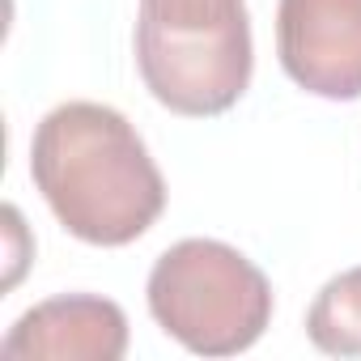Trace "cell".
I'll return each instance as SVG.
<instances>
[{
    "instance_id": "8992f818",
    "label": "cell",
    "mask_w": 361,
    "mask_h": 361,
    "mask_svg": "<svg viewBox=\"0 0 361 361\" xmlns=\"http://www.w3.org/2000/svg\"><path fill=\"white\" fill-rule=\"evenodd\" d=\"M306 336L319 353L361 357V268H348L319 289L306 314Z\"/></svg>"
},
{
    "instance_id": "5b68a950",
    "label": "cell",
    "mask_w": 361,
    "mask_h": 361,
    "mask_svg": "<svg viewBox=\"0 0 361 361\" xmlns=\"http://www.w3.org/2000/svg\"><path fill=\"white\" fill-rule=\"evenodd\" d=\"M0 353L56 361H119L128 353V319L111 298L64 293L26 310L0 340Z\"/></svg>"
},
{
    "instance_id": "7a4b0ae2",
    "label": "cell",
    "mask_w": 361,
    "mask_h": 361,
    "mask_svg": "<svg viewBox=\"0 0 361 361\" xmlns=\"http://www.w3.org/2000/svg\"><path fill=\"white\" fill-rule=\"evenodd\" d=\"M136 64L149 94L174 115L230 111L255 68L247 0H140Z\"/></svg>"
},
{
    "instance_id": "6da1fadb",
    "label": "cell",
    "mask_w": 361,
    "mask_h": 361,
    "mask_svg": "<svg viewBox=\"0 0 361 361\" xmlns=\"http://www.w3.org/2000/svg\"><path fill=\"white\" fill-rule=\"evenodd\" d=\"M30 178L56 221L90 247H128L166 209V183L145 140L102 102H64L43 115Z\"/></svg>"
},
{
    "instance_id": "277c9868",
    "label": "cell",
    "mask_w": 361,
    "mask_h": 361,
    "mask_svg": "<svg viewBox=\"0 0 361 361\" xmlns=\"http://www.w3.org/2000/svg\"><path fill=\"white\" fill-rule=\"evenodd\" d=\"M276 51L289 81L306 94L361 98V0H281Z\"/></svg>"
},
{
    "instance_id": "3957f363",
    "label": "cell",
    "mask_w": 361,
    "mask_h": 361,
    "mask_svg": "<svg viewBox=\"0 0 361 361\" xmlns=\"http://www.w3.org/2000/svg\"><path fill=\"white\" fill-rule=\"evenodd\" d=\"M149 314L200 357L247 353L272 323L268 276L230 243L183 238L157 255L149 272Z\"/></svg>"
}]
</instances>
